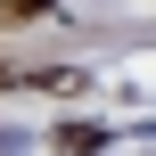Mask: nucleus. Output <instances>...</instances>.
Segmentation results:
<instances>
[{"label":"nucleus","mask_w":156,"mask_h":156,"mask_svg":"<svg viewBox=\"0 0 156 156\" xmlns=\"http://www.w3.org/2000/svg\"><path fill=\"white\" fill-rule=\"evenodd\" d=\"M0 8H41V0H0Z\"/></svg>","instance_id":"f257e3e1"}]
</instances>
